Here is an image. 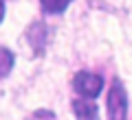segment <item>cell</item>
<instances>
[{"label":"cell","instance_id":"2","mask_svg":"<svg viewBox=\"0 0 132 120\" xmlns=\"http://www.w3.org/2000/svg\"><path fill=\"white\" fill-rule=\"evenodd\" d=\"M73 88H75V92L79 94V96L95 98V96L101 94L104 79L99 77V74H95V72H86V70H81V72H77L75 77H73Z\"/></svg>","mask_w":132,"mask_h":120},{"label":"cell","instance_id":"5","mask_svg":"<svg viewBox=\"0 0 132 120\" xmlns=\"http://www.w3.org/2000/svg\"><path fill=\"white\" fill-rule=\"evenodd\" d=\"M71 2L73 0H40V5L46 13H64Z\"/></svg>","mask_w":132,"mask_h":120},{"label":"cell","instance_id":"4","mask_svg":"<svg viewBox=\"0 0 132 120\" xmlns=\"http://www.w3.org/2000/svg\"><path fill=\"white\" fill-rule=\"evenodd\" d=\"M46 26H44L42 22H35V24H31V28H29V42H31V46H33V50L35 52H42L44 50V44H46Z\"/></svg>","mask_w":132,"mask_h":120},{"label":"cell","instance_id":"6","mask_svg":"<svg viewBox=\"0 0 132 120\" xmlns=\"http://www.w3.org/2000/svg\"><path fill=\"white\" fill-rule=\"evenodd\" d=\"M0 55H2V77H7L11 72V66H13V55H11L9 48H2Z\"/></svg>","mask_w":132,"mask_h":120},{"label":"cell","instance_id":"1","mask_svg":"<svg viewBox=\"0 0 132 120\" xmlns=\"http://www.w3.org/2000/svg\"><path fill=\"white\" fill-rule=\"evenodd\" d=\"M126 114H128L126 90H123L121 81L114 79L108 90V120H126Z\"/></svg>","mask_w":132,"mask_h":120},{"label":"cell","instance_id":"3","mask_svg":"<svg viewBox=\"0 0 132 120\" xmlns=\"http://www.w3.org/2000/svg\"><path fill=\"white\" fill-rule=\"evenodd\" d=\"M73 111H75L77 120H97L99 118V109L93 101L84 98V101H73Z\"/></svg>","mask_w":132,"mask_h":120}]
</instances>
